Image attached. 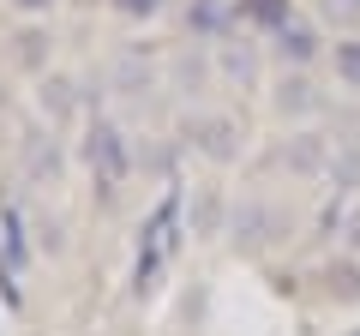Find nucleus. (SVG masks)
Wrapping results in <instances>:
<instances>
[{
  "mask_svg": "<svg viewBox=\"0 0 360 336\" xmlns=\"http://www.w3.org/2000/svg\"><path fill=\"white\" fill-rule=\"evenodd\" d=\"M84 162H90V174H96V186H103V193H120V186H127L132 156H127V138H120L108 120H96V127H90V138H84Z\"/></svg>",
  "mask_w": 360,
  "mask_h": 336,
  "instance_id": "obj_1",
  "label": "nucleus"
},
{
  "mask_svg": "<svg viewBox=\"0 0 360 336\" xmlns=\"http://www.w3.org/2000/svg\"><path fill=\"white\" fill-rule=\"evenodd\" d=\"M336 78H342L348 91H360V37L336 42Z\"/></svg>",
  "mask_w": 360,
  "mask_h": 336,
  "instance_id": "obj_4",
  "label": "nucleus"
},
{
  "mask_svg": "<svg viewBox=\"0 0 360 336\" xmlns=\"http://www.w3.org/2000/svg\"><path fill=\"white\" fill-rule=\"evenodd\" d=\"M240 18L276 30V25H288V18H295V6H288V0H240Z\"/></svg>",
  "mask_w": 360,
  "mask_h": 336,
  "instance_id": "obj_3",
  "label": "nucleus"
},
{
  "mask_svg": "<svg viewBox=\"0 0 360 336\" xmlns=\"http://www.w3.org/2000/svg\"><path fill=\"white\" fill-rule=\"evenodd\" d=\"M283 108H295V115H300V108H312V91H307V78H288V84H283Z\"/></svg>",
  "mask_w": 360,
  "mask_h": 336,
  "instance_id": "obj_6",
  "label": "nucleus"
},
{
  "mask_svg": "<svg viewBox=\"0 0 360 336\" xmlns=\"http://www.w3.org/2000/svg\"><path fill=\"white\" fill-rule=\"evenodd\" d=\"M234 127H229V120H205V150L210 156H217V162H229V156H234Z\"/></svg>",
  "mask_w": 360,
  "mask_h": 336,
  "instance_id": "obj_5",
  "label": "nucleus"
},
{
  "mask_svg": "<svg viewBox=\"0 0 360 336\" xmlns=\"http://www.w3.org/2000/svg\"><path fill=\"white\" fill-rule=\"evenodd\" d=\"M324 13H330L336 25H360V0H324Z\"/></svg>",
  "mask_w": 360,
  "mask_h": 336,
  "instance_id": "obj_7",
  "label": "nucleus"
},
{
  "mask_svg": "<svg viewBox=\"0 0 360 336\" xmlns=\"http://www.w3.org/2000/svg\"><path fill=\"white\" fill-rule=\"evenodd\" d=\"M13 6H18V13H49L54 0H13Z\"/></svg>",
  "mask_w": 360,
  "mask_h": 336,
  "instance_id": "obj_9",
  "label": "nucleus"
},
{
  "mask_svg": "<svg viewBox=\"0 0 360 336\" xmlns=\"http://www.w3.org/2000/svg\"><path fill=\"white\" fill-rule=\"evenodd\" d=\"M270 37H276V54H283L288 66H307L312 54H319V30H312V25H300V18H288V25H276Z\"/></svg>",
  "mask_w": 360,
  "mask_h": 336,
  "instance_id": "obj_2",
  "label": "nucleus"
},
{
  "mask_svg": "<svg viewBox=\"0 0 360 336\" xmlns=\"http://www.w3.org/2000/svg\"><path fill=\"white\" fill-rule=\"evenodd\" d=\"M115 6H120V13H127V18H150L156 6H162V0H115Z\"/></svg>",
  "mask_w": 360,
  "mask_h": 336,
  "instance_id": "obj_8",
  "label": "nucleus"
}]
</instances>
